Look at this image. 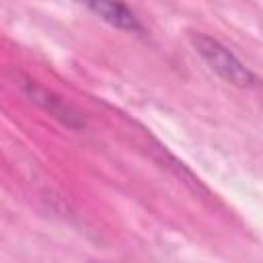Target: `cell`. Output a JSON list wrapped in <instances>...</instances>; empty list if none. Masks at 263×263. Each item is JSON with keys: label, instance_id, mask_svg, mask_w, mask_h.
Instances as JSON below:
<instances>
[{"label": "cell", "instance_id": "obj_3", "mask_svg": "<svg viewBox=\"0 0 263 263\" xmlns=\"http://www.w3.org/2000/svg\"><path fill=\"white\" fill-rule=\"evenodd\" d=\"M29 95H31V99H33L35 103H39V105H41L43 109H47L51 115L60 117L64 123H68V125H80V121H76L78 115H76L68 105H64L58 97H53L51 92H45V90L33 86V88L29 90Z\"/></svg>", "mask_w": 263, "mask_h": 263}, {"label": "cell", "instance_id": "obj_1", "mask_svg": "<svg viewBox=\"0 0 263 263\" xmlns=\"http://www.w3.org/2000/svg\"><path fill=\"white\" fill-rule=\"evenodd\" d=\"M189 39H191L193 49L199 53V58L222 80L238 88H249L255 84V74L218 39L205 33H189Z\"/></svg>", "mask_w": 263, "mask_h": 263}, {"label": "cell", "instance_id": "obj_2", "mask_svg": "<svg viewBox=\"0 0 263 263\" xmlns=\"http://www.w3.org/2000/svg\"><path fill=\"white\" fill-rule=\"evenodd\" d=\"M86 8L92 10L99 18H103L105 23H109L115 29L132 31V33L142 31V25H140L138 16L121 2H90V4H86Z\"/></svg>", "mask_w": 263, "mask_h": 263}]
</instances>
